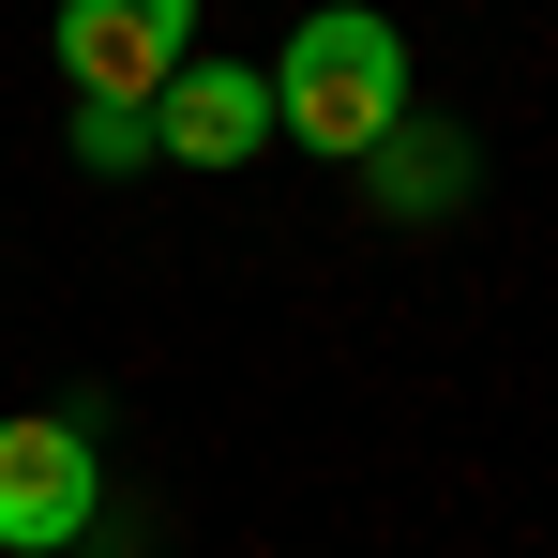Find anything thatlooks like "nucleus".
Returning a JSON list of instances; mask_svg holds the SVG:
<instances>
[{
  "label": "nucleus",
  "mask_w": 558,
  "mask_h": 558,
  "mask_svg": "<svg viewBox=\"0 0 558 558\" xmlns=\"http://www.w3.org/2000/svg\"><path fill=\"white\" fill-rule=\"evenodd\" d=\"M392 121H408V31H392L377 0H317V15L272 46V136L363 167Z\"/></svg>",
  "instance_id": "nucleus-1"
},
{
  "label": "nucleus",
  "mask_w": 558,
  "mask_h": 558,
  "mask_svg": "<svg viewBox=\"0 0 558 558\" xmlns=\"http://www.w3.org/2000/svg\"><path fill=\"white\" fill-rule=\"evenodd\" d=\"M106 513V453L76 408H15L0 423V558H61Z\"/></svg>",
  "instance_id": "nucleus-2"
},
{
  "label": "nucleus",
  "mask_w": 558,
  "mask_h": 558,
  "mask_svg": "<svg viewBox=\"0 0 558 558\" xmlns=\"http://www.w3.org/2000/svg\"><path fill=\"white\" fill-rule=\"evenodd\" d=\"M196 61V0H61V76L76 106H151Z\"/></svg>",
  "instance_id": "nucleus-3"
},
{
  "label": "nucleus",
  "mask_w": 558,
  "mask_h": 558,
  "mask_svg": "<svg viewBox=\"0 0 558 558\" xmlns=\"http://www.w3.org/2000/svg\"><path fill=\"white\" fill-rule=\"evenodd\" d=\"M272 136V76L257 61H182L151 92V167H257Z\"/></svg>",
  "instance_id": "nucleus-4"
},
{
  "label": "nucleus",
  "mask_w": 558,
  "mask_h": 558,
  "mask_svg": "<svg viewBox=\"0 0 558 558\" xmlns=\"http://www.w3.org/2000/svg\"><path fill=\"white\" fill-rule=\"evenodd\" d=\"M363 196H377V211H408V227L453 211V196H468V136H453V121H392V136L363 151Z\"/></svg>",
  "instance_id": "nucleus-5"
},
{
  "label": "nucleus",
  "mask_w": 558,
  "mask_h": 558,
  "mask_svg": "<svg viewBox=\"0 0 558 558\" xmlns=\"http://www.w3.org/2000/svg\"><path fill=\"white\" fill-rule=\"evenodd\" d=\"M76 167L92 182H136L151 167V106H76Z\"/></svg>",
  "instance_id": "nucleus-6"
}]
</instances>
